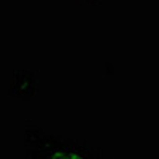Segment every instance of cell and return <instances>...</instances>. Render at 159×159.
I'll list each match as a JSON object with an SVG mask.
<instances>
[{"label":"cell","instance_id":"obj_1","mask_svg":"<svg viewBox=\"0 0 159 159\" xmlns=\"http://www.w3.org/2000/svg\"><path fill=\"white\" fill-rule=\"evenodd\" d=\"M48 159H83V157L78 156V154H59V156L48 157Z\"/></svg>","mask_w":159,"mask_h":159}]
</instances>
